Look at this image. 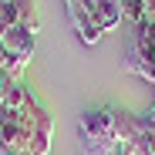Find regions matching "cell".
Here are the masks:
<instances>
[{
    "label": "cell",
    "instance_id": "obj_1",
    "mask_svg": "<svg viewBox=\"0 0 155 155\" xmlns=\"http://www.w3.org/2000/svg\"><path fill=\"white\" fill-rule=\"evenodd\" d=\"M111 105L84 108L78 115V155H118L121 142L111 132Z\"/></svg>",
    "mask_w": 155,
    "mask_h": 155
},
{
    "label": "cell",
    "instance_id": "obj_2",
    "mask_svg": "<svg viewBox=\"0 0 155 155\" xmlns=\"http://www.w3.org/2000/svg\"><path fill=\"white\" fill-rule=\"evenodd\" d=\"M0 41H4L7 54L14 58L17 71H24V68L31 64L34 47H37V34H34V31H27V27H20V24H14V27H7L4 34H0Z\"/></svg>",
    "mask_w": 155,
    "mask_h": 155
},
{
    "label": "cell",
    "instance_id": "obj_3",
    "mask_svg": "<svg viewBox=\"0 0 155 155\" xmlns=\"http://www.w3.org/2000/svg\"><path fill=\"white\" fill-rule=\"evenodd\" d=\"M64 4H68V17H71V24H74L78 37H81V44H98V41H101V31H98L91 10L81 4V0H64Z\"/></svg>",
    "mask_w": 155,
    "mask_h": 155
},
{
    "label": "cell",
    "instance_id": "obj_4",
    "mask_svg": "<svg viewBox=\"0 0 155 155\" xmlns=\"http://www.w3.org/2000/svg\"><path fill=\"white\" fill-rule=\"evenodd\" d=\"M81 4L91 10V17H94V24H98L101 34L115 31L118 24L125 20V17H121V0H81Z\"/></svg>",
    "mask_w": 155,
    "mask_h": 155
},
{
    "label": "cell",
    "instance_id": "obj_5",
    "mask_svg": "<svg viewBox=\"0 0 155 155\" xmlns=\"http://www.w3.org/2000/svg\"><path fill=\"white\" fill-rule=\"evenodd\" d=\"M51 132H54V121H51V115L41 118L37 132H34V142H31V155H47L51 148Z\"/></svg>",
    "mask_w": 155,
    "mask_h": 155
},
{
    "label": "cell",
    "instance_id": "obj_6",
    "mask_svg": "<svg viewBox=\"0 0 155 155\" xmlns=\"http://www.w3.org/2000/svg\"><path fill=\"white\" fill-rule=\"evenodd\" d=\"M17 24L20 27H27V31H41V20H37V7H34V0H17Z\"/></svg>",
    "mask_w": 155,
    "mask_h": 155
},
{
    "label": "cell",
    "instance_id": "obj_7",
    "mask_svg": "<svg viewBox=\"0 0 155 155\" xmlns=\"http://www.w3.org/2000/svg\"><path fill=\"white\" fill-rule=\"evenodd\" d=\"M14 81H20V78H14L10 71H0V108H4V101H7V88H10Z\"/></svg>",
    "mask_w": 155,
    "mask_h": 155
},
{
    "label": "cell",
    "instance_id": "obj_8",
    "mask_svg": "<svg viewBox=\"0 0 155 155\" xmlns=\"http://www.w3.org/2000/svg\"><path fill=\"white\" fill-rule=\"evenodd\" d=\"M138 118V128H142V132H155V105L145 111V115H135Z\"/></svg>",
    "mask_w": 155,
    "mask_h": 155
},
{
    "label": "cell",
    "instance_id": "obj_9",
    "mask_svg": "<svg viewBox=\"0 0 155 155\" xmlns=\"http://www.w3.org/2000/svg\"><path fill=\"white\" fill-rule=\"evenodd\" d=\"M145 20H155V0H145Z\"/></svg>",
    "mask_w": 155,
    "mask_h": 155
},
{
    "label": "cell",
    "instance_id": "obj_10",
    "mask_svg": "<svg viewBox=\"0 0 155 155\" xmlns=\"http://www.w3.org/2000/svg\"><path fill=\"white\" fill-rule=\"evenodd\" d=\"M27 155H31V152H27Z\"/></svg>",
    "mask_w": 155,
    "mask_h": 155
}]
</instances>
